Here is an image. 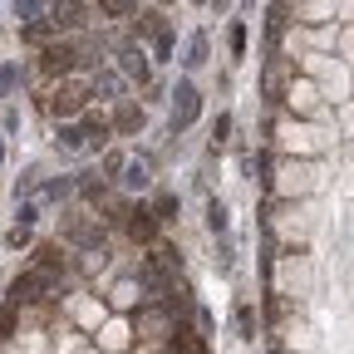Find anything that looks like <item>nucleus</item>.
I'll use <instances>...</instances> for the list:
<instances>
[{
	"label": "nucleus",
	"instance_id": "obj_1",
	"mask_svg": "<svg viewBox=\"0 0 354 354\" xmlns=\"http://www.w3.org/2000/svg\"><path fill=\"white\" fill-rule=\"evenodd\" d=\"M197 113H202V94H197V84H177L172 88V133H183V128H192L197 123Z\"/></svg>",
	"mask_w": 354,
	"mask_h": 354
},
{
	"label": "nucleus",
	"instance_id": "obj_2",
	"mask_svg": "<svg viewBox=\"0 0 354 354\" xmlns=\"http://www.w3.org/2000/svg\"><path fill=\"white\" fill-rule=\"evenodd\" d=\"M44 286H50V276H44V271H25V276H15L10 295H15V300H39Z\"/></svg>",
	"mask_w": 354,
	"mask_h": 354
},
{
	"label": "nucleus",
	"instance_id": "obj_3",
	"mask_svg": "<svg viewBox=\"0 0 354 354\" xmlns=\"http://www.w3.org/2000/svg\"><path fill=\"white\" fill-rule=\"evenodd\" d=\"M74 64H79L74 44H55V50H44V69H50V74H69Z\"/></svg>",
	"mask_w": 354,
	"mask_h": 354
},
{
	"label": "nucleus",
	"instance_id": "obj_4",
	"mask_svg": "<svg viewBox=\"0 0 354 354\" xmlns=\"http://www.w3.org/2000/svg\"><path fill=\"white\" fill-rule=\"evenodd\" d=\"M128 232L138 236V241H153V236H158V216L143 212V207H138V212H128Z\"/></svg>",
	"mask_w": 354,
	"mask_h": 354
},
{
	"label": "nucleus",
	"instance_id": "obj_5",
	"mask_svg": "<svg viewBox=\"0 0 354 354\" xmlns=\"http://www.w3.org/2000/svg\"><path fill=\"white\" fill-rule=\"evenodd\" d=\"M79 104H84L79 88H59V94L50 99V113H79Z\"/></svg>",
	"mask_w": 354,
	"mask_h": 354
},
{
	"label": "nucleus",
	"instance_id": "obj_6",
	"mask_svg": "<svg viewBox=\"0 0 354 354\" xmlns=\"http://www.w3.org/2000/svg\"><path fill=\"white\" fill-rule=\"evenodd\" d=\"M123 74H133V79H148V59H143V50H123Z\"/></svg>",
	"mask_w": 354,
	"mask_h": 354
},
{
	"label": "nucleus",
	"instance_id": "obj_7",
	"mask_svg": "<svg viewBox=\"0 0 354 354\" xmlns=\"http://www.w3.org/2000/svg\"><path fill=\"white\" fill-rule=\"evenodd\" d=\"M183 64H192V69H197V64H207V35H192V44H187V59H183Z\"/></svg>",
	"mask_w": 354,
	"mask_h": 354
},
{
	"label": "nucleus",
	"instance_id": "obj_8",
	"mask_svg": "<svg viewBox=\"0 0 354 354\" xmlns=\"http://www.w3.org/2000/svg\"><path fill=\"white\" fill-rule=\"evenodd\" d=\"M207 227L212 232H227V207H221V202H207Z\"/></svg>",
	"mask_w": 354,
	"mask_h": 354
},
{
	"label": "nucleus",
	"instance_id": "obj_9",
	"mask_svg": "<svg viewBox=\"0 0 354 354\" xmlns=\"http://www.w3.org/2000/svg\"><path fill=\"white\" fill-rule=\"evenodd\" d=\"M59 148H84V128H59Z\"/></svg>",
	"mask_w": 354,
	"mask_h": 354
},
{
	"label": "nucleus",
	"instance_id": "obj_10",
	"mask_svg": "<svg viewBox=\"0 0 354 354\" xmlns=\"http://www.w3.org/2000/svg\"><path fill=\"white\" fill-rule=\"evenodd\" d=\"M138 123H143V113H138V109H118V128H123V133H133Z\"/></svg>",
	"mask_w": 354,
	"mask_h": 354
},
{
	"label": "nucleus",
	"instance_id": "obj_11",
	"mask_svg": "<svg viewBox=\"0 0 354 354\" xmlns=\"http://www.w3.org/2000/svg\"><path fill=\"white\" fill-rule=\"evenodd\" d=\"M123 183H128V187H143V183H148V162H133Z\"/></svg>",
	"mask_w": 354,
	"mask_h": 354
},
{
	"label": "nucleus",
	"instance_id": "obj_12",
	"mask_svg": "<svg viewBox=\"0 0 354 354\" xmlns=\"http://www.w3.org/2000/svg\"><path fill=\"white\" fill-rule=\"evenodd\" d=\"M232 55H236V59L246 55V25H241V20L232 25Z\"/></svg>",
	"mask_w": 354,
	"mask_h": 354
},
{
	"label": "nucleus",
	"instance_id": "obj_13",
	"mask_svg": "<svg viewBox=\"0 0 354 354\" xmlns=\"http://www.w3.org/2000/svg\"><path fill=\"white\" fill-rule=\"evenodd\" d=\"M84 133H88L94 143H104V138H109V123H104V118H88V123H84Z\"/></svg>",
	"mask_w": 354,
	"mask_h": 354
},
{
	"label": "nucleus",
	"instance_id": "obj_14",
	"mask_svg": "<svg viewBox=\"0 0 354 354\" xmlns=\"http://www.w3.org/2000/svg\"><path fill=\"white\" fill-rule=\"evenodd\" d=\"M10 325H15V305H0V339L10 335Z\"/></svg>",
	"mask_w": 354,
	"mask_h": 354
},
{
	"label": "nucleus",
	"instance_id": "obj_15",
	"mask_svg": "<svg viewBox=\"0 0 354 354\" xmlns=\"http://www.w3.org/2000/svg\"><path fill=\"white\" fill-rule=\"evenodd\" d=\"M0 162H6V148H0Z\"/></svg>",
	"mask_w": 354,
	"mask_h": 354
}]
</instances>
